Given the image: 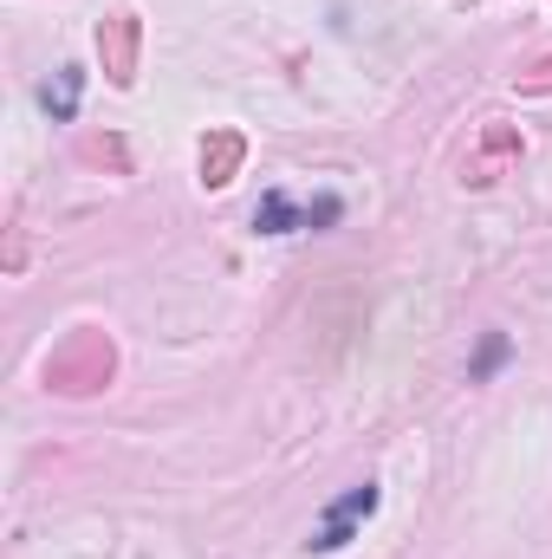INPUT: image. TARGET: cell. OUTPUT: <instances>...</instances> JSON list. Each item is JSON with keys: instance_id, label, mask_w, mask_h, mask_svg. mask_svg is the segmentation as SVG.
<instances>
[{"instance_id": "obj_4", "label": "cell", "mask_w": 552, "mask_h": 559, "mask_svg": "<svg viewBox=\"0 0 552 559\" xmlns=\"http://www.w3.org/2000/svg\"><path fill=\"white\" fill-rule=\"evenodd\" d=\"M79 92H85V72H79V66H59V72L39 85V105H46L59 124H72V118H79Z\"/></svg>"}, {"instance_id": "obj_5", "label": "cell", "mask_w": 552, "mask_h": 559, "mask_svg": "<svg viewBox=\"0 0 552 559\" xmlns=\"http://www.w3.org/2000/svg\"><path fill=\"white\" fill-rule=\"evenodd\" d=\"M235 163H241V138L202 143V182H208V189H228V182H235Z\"/></svg>"}, {"instance_id": "obj_7", "label": "cell", "mask_w": 552, "mask_h": 559, "mask_svg": "<svg viewBox=\"0 0 552 559\" xmlns=\"http://www.w3.org/2000/svg\"><path fill=\"white\" fill-rule=\"evenodd\" d=\"M552 85V59H547V72H540V79H527V92H547Z\"/></svg>"}, {"instance_id": "obj_2", "label": "cell", "mask_w": 552, "mask_h": 559, "mask_svg": "<svg viewBox=\"0 0 552 559\" xmlns=\"http://www.w3.org/2000/svg\"><path fill=\"white\" fill-rule=\"evenodd\" d=\"M377 501H384V488H377V481H358V488H345V495L325 508V521L312 527L305 554H338V547L358 534V521H371V514H377Z\"/></svg>"}, {"instance_id": "obj_1", "label": "cell", "mask_w": 552, "mask_h": 559, "mask_svg": "<svg viewBox=\"0 0 552 559\" xmlns=\"http://www.w3.org/2000/svg\"><path fill=\"white\" fill-rule=\"evenodd\" d=\"M345 215L338 195H319V202H292L286 189H267L254 202V235H292V228H332Z\"/></svg>"}, {"instance_id": "obj_3", "label": "cell", "mask_w": 552, "mask_h": 559, "mask_svg": "<svg viewBox=\"0 0 552 559\" xmlns=\"http://www.w3.org/2000/svg\"><path fill=\"white\" fill-rule=\"evenodd\" d=\"M98 46H105V59H111V85H131V79H137V20H131V13L105 20V26H98Z\"/></svg>"}, {"instance_id": "obj_6", "label": "cell", "mask_w": 552, "mask_h": 559, "mask_svg": "<svg viewBox=\"0 0 552 559\" xmlns=\"http://www.w3.org/2000/svg\"><path fill=\"white\" fill-rule=\"evenodd\" d=\"M501 358H507V338H501V332H488V345H481V358H475V378H488Z\"/></svg>"}]
</instances>
